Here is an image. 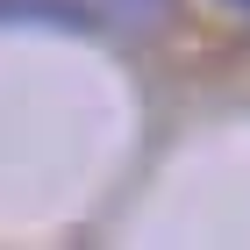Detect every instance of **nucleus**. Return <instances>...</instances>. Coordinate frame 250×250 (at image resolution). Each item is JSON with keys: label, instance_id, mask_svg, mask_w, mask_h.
<instances>
[{"label": "nucleus", "instance_id": "f257e3e1", "mask_svg": "<svg viewBox=\"0 0 250 250\" xmlns=\"http://www.w3.org/2000/svg\"><path fill=\"white\" fill-rule=\"evenodd\" d=\"M136 7H143V15H150V21H157V0H136Z\"/></svg>", "mask_w": 250, "mask_h": 250}, {"label": "nucleus", "instance_id": "f03ea898", "mask_svg": "<svg viewBox=\"0 0 250 250\" xmlns=\"http://www.w3.org/2000/svg\"><path fill=\"white\" fill-rule=\"evenodd\" d=\"M236 7H243V15H250V0H236Z\"/></svg>", "mask_w": 250, "mask_h": 250}]
</instances>
